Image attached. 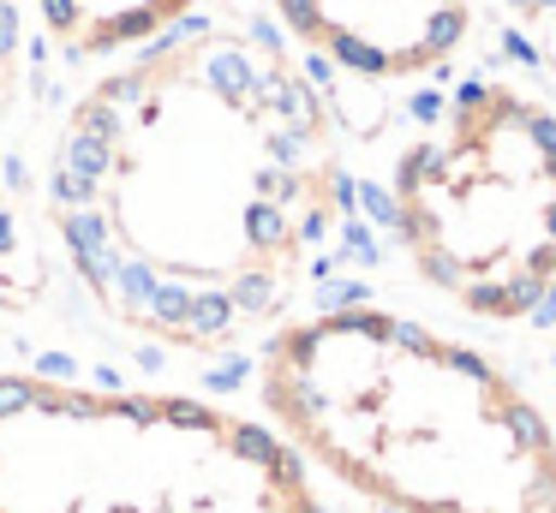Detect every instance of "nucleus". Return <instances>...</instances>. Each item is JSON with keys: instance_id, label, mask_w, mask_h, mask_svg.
<instances>
[{"instance_id": "obj_1", "label": "nucleus", "mask_w": 556, "mask_h": 513, "mask_svg": "<svg viewBox=\"0 0 556 513\" xmlns=\"http://www.w3.org/2000/svg\"><path fill=\"white\" fill-rule=\"evenodd\" d=\"M348 215L317 78L257 24H192L97 78L49 162V221L102 310L222 352L264 329Z\"/></svg>"}, {"instance_id": "obj_2", "label": "nucleus", "mask_w": 556, "mask_h": 513, "mask_svg": "<svg viewBox=\"0 0 556 513\" xmlns=\"http://www.w3.org/2000/svg\"><path fill=\"white\" fill-rule=\"evenodd\" d=\"M281 436L395 513H556V436L479 346L377 305L288 322L264 352Z\"/></svg>"}, {"instance_id": "obj_3", "label": "nucleus", "mask_w": 556, "mask_h": 513, "mask_svg": "<svg viewBox=\"0 0 556 513\" xmlns=\"http://www.w3.org/2000/svg\"><path fill=\"white\" fill-rule=\"evenodd\" d=\"M0 513H329L288 436L192 400L0 376Z\"/></svg>"}, {"instance_id": "obj_4", "label": "nucleus", "mask_w": 556, "mask_h": 513, "mask_svg": "<svg viewBox=\"0 0 556 513\" xmlns=\"http://www.w3.org/2000/svg\"><path fill=\"white\" fill-rule=\"evenodd\" d=\"M413 269L472 317L520 322L556 293V107L515 78H467L389 179Z\"/></svg>"}, {"instance_id": "obj_5", "label": "nucleus", "mask_w": 556, "mask_h": 513, "mask_svg": "<svg viewBox=\"0 0 556 513\" xmlns=\"http://www.w3.org/2000/svg\"><path fill=\"white\" fill-rule=\"evenodd\" d=\"M281 30L353 78H425L460 54L472 0H269Z\"/></svg>"}, {"instance_id": "obj_6", "label": "nucleus", "mask_w": 556, "mask_h": 513, "mask_svg": "<svg viewBox=\"0 0 556 513\" xmlns=\"http://www.w3.org/2000/svg\"><path fill=\"white\" fill-rule=\"evenodd\" d=\"M42 30L78 60L138 54L198 12V0H37Z\"/></svg>"}, {"instance_id": "obj_7", "label": "nucleus", "mask_w": 556, "mask_h": 513, "mask_svg": "<svg viewBox=\"0 0 556 513\" xmlns=\"http://www.w3.org/2000/svg\"><path fill=\"white\" fill-rule=\"evenodd\" d=\"M25 90V0H0V150Z\"/></svg>"}]
</instances>
